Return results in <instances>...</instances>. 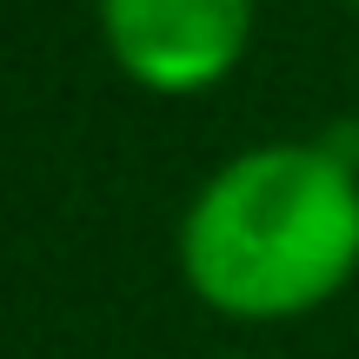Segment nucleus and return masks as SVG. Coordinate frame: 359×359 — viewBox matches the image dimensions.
<instances>
[{"label": "nucleus", "mask_w": 359, "mask_h": 359, "mask_svg": "<svg viewBox=\"0 0 359 359\" xmlns=\"http://www.w3.org/2000/svg\"><path fill=\"white\" fill-rule=\"evenodd\" d=\"M180 273L226 320H299L359 273V173L339 147L226 160L180 219Z\"/></svg>", "instance_id": "nucleus-1"}, {"label": "nucleus", "mask_w": 359, "mask_h": 359, "mask_svg": "<svg viewBox=\"0 0 359 359\" xmlns=\"http://www.w3.org/2000/svg\"><path fill=\"white\" fill-rule=\"evenodd\" d=\"M100 34L133 87L187 100L240 67L253 0H100Z\"/></svg>", "instance_id": "nucleus-2"}]
</instances>
